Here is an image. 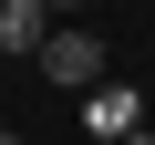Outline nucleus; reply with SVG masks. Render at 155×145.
<instances>
[{
    "instance_id": "nucleus-3",
    "label": "nucleus",
    "mask_w": 155,
    "mask_h": 145,
    "mask_svg": "<svg viewBox=\"0 0 155 145\" xmlns=\"http://www.w3.org/2000/svg\"><path fill=\"white\" fill-rule=\"evenodd\" d=\"M41 31H52L41 0H0V52H11V62H31V52H41Z\"/></svg>"
},
{
    "instance_id": "nucleus-2",
    "label": "nucleus",
    "mask_w": 155,
    "mask_h": 145,
    "mask_svg": "<svg viewBox=\"0 0 155 145\" xmlns=\"http://www.w3.org/2000/svg\"><path fill=\"white\" fill-rule=\"evenodd\" d=\"M134 124H145V93H134V83H83V135L114 145V135H134Z\"/></svg>"
},
{
    "instance_id": "nucleus-4",
    "label": "nucleus",
    "mask_w": 155,
    "mask_h": 145,
    "mask_svg": "<svg viewBox=\"0 0 155 145\" xmlns=\"http://www.w3.org/2000/svg\"><path fill=\"white\" fill-rule=\"evenodd\" d=\"M114 145H155V124H134V135H114Z\"/></svg>"
},
{
    "instance_id": "nucleus-6",
    "label": "nucleus",
    "mask_w": 155,
    "mask_h": 145,
    "mask_svg": "<svg viewBox=\"0 0 155 145\" xmlns=\"http://www.w3.org/2000/svg\"><path fill=\"white\" fill-rule=\"evenodd\" d=\"M0 145H21V135H11V124H0Z\"/></svg>"
},
{
    "instance_id": "nucleus-1",
    "label": "nucleus",
    "mask_w": 155,
    "mask_h": 145,
    "mask_svg": "<svg viewBox=\"0 0 155 145\" xmlns=\"http://www.w3.org/2000/svg\"><path fill=\"white\" fill-rule=\"evenodd\" d=\"M31 72H41V83H62V93H83V83H104V42H93L83 21H52L41 52H31Z\"/></svg>"
},
{
    "instance_id": "nucleus-5",
    "label": "nucleus",
    "mask_w": 155,
    "mask_h": 145,
    "mask_svg": "<svg viewBox=\"0 0 155 145\" xmlns=\"http://www.w3.org/2000/svg\"><path fill=\"white\" fill-rule=\"evenodd\" d=\"M41 11H52V21H62V11H83V0H41Z\"/></svg>"
}]
</instances>
